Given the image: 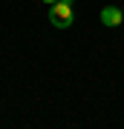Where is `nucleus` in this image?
<instances>
[{
  "label": "nucleus",
  "mask_w": 124,
  "mask_h": 129,
  "mask_svg": "<svg viewBox=\"0 0 124 129\" xmlns=\"http://www.w3.org/2000/svg\"><path fill=\"white\" fill-rule=\"evenodd\" d=\"M75 20V3H66V0H55L49 6V23L55 29H69Z\"/></svg>",
  "instance_id": "f257e3e1"
},
{
  "label": "nucleus",
  "mask_w": 124,
  "mask_h": 129,
  "mask_svg": "<svg viewBox=\"0 0 124 129\" xmlns=\"http://www.w3.org/2000/svg\"><path fill=\"white\" fill-rule=\"evenodd\" d=\"M66 3H75V0H66Z\"/></svg>",
  "instance_id": "20e7f679"
},
{
  "label": "nucleus",
  "mask_w": 124,
  "mask_h": 129,
  "mask_svg": "<svg viewBox=\"0 0 124 129\" xmlns=\"http://www.w3.org/2000/svg\"><path fill=\"white\" fill-rule=\"evenodd\" d=\"M43 3H49V6H52V3H55V0H43Z\"/></svg>",
  "instance_id": "7ed1b4c3"
},
{
  "label": "nucleus",
  "mask_w": 124,
  "mask_h": 129,
  "mask_svg": "<svg viewBox=\"0 0 124 129\" xmlns=\"http://www.w3.org/2000/svg\"><path fill=\"white\" fill-rule=\"evenodd\" d=\"M121 20H124V14H121L118 6H104V9H101V23H104L107 29L121 26Z\"/></svg>",
  "instance_id": "f03ea898"
}]
</instances>
